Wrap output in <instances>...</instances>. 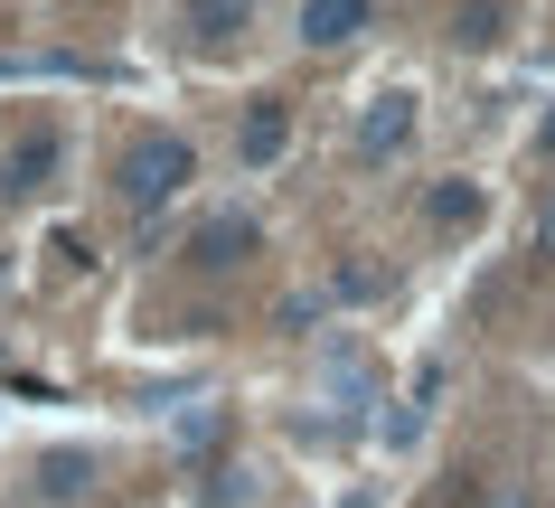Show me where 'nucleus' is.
<instances>
[{"label":"nucleus","mask_w":555,"mask_h":508,"mask_svg":"<svg viewBox=\"0 0 555 508\" xmlns=\"http://www.w3.org/2000/svg\"><path fill=\"white\" fill-rule=\"evenodd\" d=\"M245 255H255V217H245V208L207 217L198 236H189V264H198V273H227V264H245Z\"/></svg>","instance_id":"3"},{"label":"nucleus","mask_w":555,"mask_h":508,"mask_svg":"<svg viewBox=\"0 0 555 508\" xmlns=\"http://www.w3.org/2000/svg\"><path fill=\"white\" fill-rule=\"evenodd\" d=\"M405 142H414V94H377L358 114V160H405Z\"/></svg>","instance_id":"2"},{"label":"nucleus","mask_w":555,"mask_h":508,"mask_svg":"<svg viewBox=\"0 0 555 508\" xmlns=\"http://www.w3.org/2000/svg\"><path fill=\"white\" fill-rule=\"evenodd\" d=\"M245 10H255V0H179V19H189L198 38H235V29H245Z\"/></svg>","instance_id":"7"},{"label":"nucleus","mask_w":555,"mask_h":508,"mask_svg":"<svg viewBox=\"0 0 555 508\" xmlns=\"http://www.w3.org/2000/svg\"><path fill=\"white\" fill-rule=\"evenodd\" d=\"M546 245H555V208H546Z\"/></svg>","instance_id":"11"},{"label":"nucleus","mask_w":555,"mask_h":508,"mask_svg":"<svg viewBox=\"0 0 555 508\" xmlns=\"http://www.w3.org/2000/svg\"><path fill=\"white\" fill-rule=\"evenodd\" d=\"M38 490H48V499H76V490H86V452H48V461H38Z\"/></svg>","instance_id":"9"},{"label":"nucleus","mask_w":555,"mask_h":508,"mask_svg":"<svg viewBox=\"0 0 555 508\" xmlns=\"http://www.w3.org/2000/svg\"><path fill=\"white\" fill-rule=\"evenodd\" d=\"M283 142H293V114L263 94L255 114H245V132H235V151H245V170H273V160H283Z\"/></svg>","instance_id":"5"},{"label":"nucleus","mask_w":555,"mask_h":508,"mask_svg":"<svg viewBox=\"0 0 555 508\" xmlns=\"http://www.w3.org/2000/svg\"><path fill=\"white\" fill-rule=\"evenodd\" d=\"M330 292H339V301H377V292H386V264H339Z\"/></svg>","instance_id":"10"},{"label":"nucleus","mask_w":555,"mask_h":508,"mask_svg":"<svg viewBox=\"0 0 555 508\" xmlns=\"http://www.w3.org/2000/svg\"><path fill=\"white\" fill-rule=\"evenodd\" d=\"M57 132H29V142H10V160H0V188H10V198H38V188L57 180Z\"/></svg>","instance_id":"4"},{"label":"nucleus","mask_w":555,"mask_h":508,"mask_svg":"<svg viewBox=\"0 0 555 508\" xmlns=\"http://www.w3.org/2000/svg\"><path fill=\"white\" fill-rule=\"evenodd\" d=\"M367 29V0H301V38L311 48H349Z\"/></svg>","instance_id":"6"},{"label":"nucleus","mask_w":555,"mask_h":508,"mask_svg":"<svg viewBox=\"0 0 555 508\" xmlns=\"http://www.w3.org/2000/svg\"><path fill=\"white\" fill-rule=\"evenodd\" d=\"M424 217H434V226H470V217H480V188H470V180H442L434 198H424Z\"/></svg>","instance_id":"8"},{"label":"nucleus","mask_w":555,"mask_h":508,"mask_svg":"<svg viewBox=\"0 0 555 508\" xmlns=\"http://www.w3.org/2000/svg\"><path fill=\"white\" fill-rule=\"evenodd\" d=\"M198 180V151L179 142V132H142V142H122V160H114V188H122V208H170L179 188Z\"/></svg>","instance_id":"1"}]
</instances>
